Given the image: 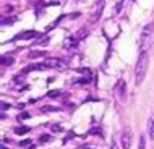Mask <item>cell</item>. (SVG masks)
I'll list each match as a JSON object with an SVG mask.
<instances>
[{"mask_svg":"<svg viewBox=\"0 0 154 149\" xmlns=\"http://www.w3.org/2000/svg\"><path fill=\"white\" fill-rule=\"evenodd\" d=\"M148 65H149L148 52H141L138 57V62H136V67H135V84L136 86H140L143 83L144 76H146V71H148Z\"/></svg>","mask_w":154,"mask_h":149,"instance_id":"obj_1","label":"cell"},{"mask_svg":"<svg viewBox=\"0 0 154 149\" xmlns=\"http://www.w3.org/2000/svg\"><path fill=\"white\" fill-rule=\"evenodd\" d=\"M152 34H154V23H148L146 26L143 28L140 36V52H148V49L151 47L152 42Z\"/></svg>","mask_w":154,"mask_h":149,"instance_id":"obj_2","label":"cell"},{"mask_svg":"<svg viewBox=\"0 0 154 149\" xmlns=\"http://www.w3.org/2000/svg\"><path fill=\"white\" fill-rule=\"evenodd\" d=\"M44 63L47 65L49 68H60V70H63V68H65V65H66V63H65V60L59 59V57H47Z\"/></svg>","mask_w":154,"mask_h":149,"instance_id":"obj_3","label":"cell"},{"mask_svg":"<svg viewBox=\"0 0 154 149\" xmlns=\"http://www.w3.org/2000/svg\"><path fill=\"white\" fill-rule=\"evenodd\" d=\"M131 141H133V136H131L130 128H125V131L122 133V138H120L122 149H130V147H131Z\"/></svg>","mask_w":154,"mask_h":149,"instance_id":"obj_4","label":"cell"},{"mask_svg":"<svg viewBox=\"0 0 154 149\" xmlns=\"http://www.w3.org/2000/svg\"><path fill=\"white\" fill-rule=\"evenodd\" d=\"M81 41V37L78 36V34H73V36H68L66 37V41H65V49H68V50H72V49H75L78 45V42Z\"/></svg>","mask_w":154,"mask_h":149,"instance_id":"obj_5","label":"cell"},{"mask_svg":"<svg viewBox=\"0 0 154 149\" xmlns=\"http://www.w3.org/2000/svg\"><path fill=\"white\" fill-rule=\"evenodd\" d=\"M34 37H37V32L34 29H29V31H23L20 32L18 36H15V41H26V39H34Z\"/></svg>","mask_w":154,"mask_h":149,"instance_id":"obj_6","label":"cell"},{"mask_svg":"<svg viewBox=\"0 0 154 149\" xmlns=\"http://www.w3.org/2000/svg\"><path fill=\"white\" fill-rule=\"evenodd\" d=\"M49 67L45 63H34V65H29V67H26L23 70V74L24 73H29V71H44V70H47Z\"/></svg>","mask_w":154,"mask_h":149,"instance_id":"obj_7","label":"cell"},{"mask_svg":"<svg viewBox=\"0 0 154 149\" xmlns=\"http://www.w3.org/2000/svg\"><path fill=\"white\" fill-rule=\"evenodd\" d=\"M125 91H127V84H125V81L120 80L119 84H117V97H119V101H123L125 99Z\"/></svg>","mask_w":154,"mask_h":149,"instance_id":"obj_8","label":"cell"},{"mask_svg":"<svg viewBox=\"0 0 154 149\" xmlns=\"http://www.w3.org/2000/svg\"><path fill=\"white\" fill-rule=\"evenodd\" d=\"M49 41H51V37H49V34L39 36V37H37V39L34 41V45H45V44H49Z\"/></svg>","mask_w":154,"mask_h":149,"instance_id":"obj_9","label":"cell"},{"mask_svg":"<svg viewBox=\"0 0 154 149\" xmlns=\"http://www.w3.org/2000/svg\"><path fill=\"white\" fill-rule=\"evenodd\" d=\"M13 131H15V135H20V136H21V135L29 133V128H28V126H16Z\"/></svg>","mask_w":154,"mask_h":149,"instance_id":"obj_10","label":"cell"},{"mask_svg":"<svg viewBox=\"0 0 154 149\" xmlns=\"http://www.w3.org/2000/svg\"><path fill=\"white\" fill-rule=\"evenodd\" d=\"M2 65H5V67H10V65H13V57L3 55V57H2Z\"/></svg>","mask_w":154,"mask_h":149,"instance_id":"obj_11","label":"cell"},{"mask_svg":"<svg viewBox=\"0 0 154 149\" xmlns=\"http://www.w3.org/2000/svg\"><path fill=\"white\" fill-rule=\"evenodd\" d=\"M59 96H62V93L59 89H52V91H49V93H47V97H51V99H55Z\"/></svg>","mask_w":154,"mask_h":149,"instance_id":"obj_12","label":"cell"},{"mask_svg":"<svg viewBox=\"0 0 154 149\" xmlns=\"http://www.w3.org/2000/svg\"><path fill=\"white\" fill-rule=\"evenodd\" d=\"M59 109L57 107H52V105H44V107H41V112H57Z\"/></svg>","mask_w":154,"mask_h":149,"instance_id":"obj_13","label":"cell"},{"mask_svg":"<svg viewBox=\"0 0 154 149\" xmlns=\"http://www.w3.org/2000/svg\"><path fill=\"white\" fill-rule=\"evenodd\" d=\"M148 131H149V136H151V139H154V118L149 122V128H148Z\"/></svg>","mask_w":154,"mask_h":149,"instance_id":"obj_14","label":"cell"},{"mask_svg":"<svg viewBox=\"0 0 154 149\" xmlns=\"http://www.w3.org/2000/svg\"><path fill=\"white\" fill-rule=\"evenodd\" d=\"M51 139H52V136H51V135H42V136L39 138V141H41V143H49Z\"/></svg>","mask_w":154,"mask_h":149,"instance_id":"obj_15","label":"cell"},{"mask_svg":"<svg viewBox=\"0 0 154 149\" xmlns=\"http://www.w3.org/2000/svg\"><path fill=\"white\" fill-rule=\"evenodd\" d=\"M42 55H44V52H31L28 57L29 59H37V57H42Z\"/></svg>","mask_w":154,"mask_h":149,"instance_id":"obj_16","label":"cell"},{"mask_svg":"<svg viewBox=\"0 0 154 149\" xmlns=\"http://www.w3.org/2000/svg\"><path fill=\"white\" fill-rule=\"evenodd\" d=\"M28 118H29V114H28V112H23V114L18 115V120H20V122H21V120H28Z\"/></svg>","mask_w":154,"mask_h":149,"instance_id":"obj_17","label":"cell"},{"mask_svg":"<svg viewBox=\"0 0 154 149\" xmlns=\"http://www.w3.org/2000/svg\"><path fill=\"white\" fill-rule=\"evenodd\" d=\"M122 5H123V0H119V2H117V7H115V15L120 13V10H122Z\"/></svg>","mask_w":154,"mask_h":149,"instance_id":"obj_18","label":"cell"},{"mask_svg":"<svg viewBox=\"0 0 154 149\" xmlns=\"http://www.w3.org/2000/svg\"><path fill=\"white\" fill-rule=\"evenodd\" d=\"M146 147V139H144V136H141L140 138V149H144Z\"/></svg>","mask_w":154,"mask_h":149,"instance_id":"obj_19","label":"cell"},{"mask_svg":"<svg viewBox=\"0 0 154 149\" xmlns=\"http://www.w3.org/2000/svg\"><path fill=\"white\" fill-rule=\"evenodd\" d=\"M11 104H8V102H2V112H5L7 109H10Z\"/></svg>","mask_w":154,"mask_h":149,"instance_id":"obj_20","label":"cell"},{"mask_svg":"<svg viewBox=\"0 0 154 149\" xmlns=\"http://www.w3.org/2000/svg\"><path fill=\"white\" fill-rule=\"evenodd\" d=\"M29 143H31L29 139H23V141L20 143V146H29Z\"/></svg>","mask_w":154,"mask_h":149,"instance_id":"obj_21","label":"cell"},{"mask_svg":"<svg viewBox=\"0 0 154 149\" xmlns=\"http://www.w3.org/2000/svg\"><path fill=\"white\" fill-rule=\"evenodd\" d=\"M52 128H54V131H55V133H59V131H62V126H59V125H54Z\"/></svg>","mask_w":154,"mask_h":149,"instance_id":"obj_22","label":"cell"},{"mask_svg":"<svg viewBox=\"0 0 154 149\" xmlns=\"http://www.w3.org/2000/svg\"><path fill=\"white\" fill-rule=\"evenodd\" d=\"M89 133H93V135H97V133H99V135H101V131H99L97 128H93V130H91Z\"/></svg>","mask_w":154,"mask_h":149,"instance_id":"obj_23","label":"cell"},{"mask_svg":"<svg viewBox=\"0 0 154 149\" xmlns=\"http://www.w3.org/2000/svg\"><path fill=\"white\" fill-rule=\"evenodd\" d=\"M110 149H119V147H117V144H115V143H112V147Z\"/></svg>","mask_w":154,"mask_h":149,"instance_id":"obj_24","label":"cell"},{"mask_svg":"<svg viewBox=\"0 0 154 149\" xmlns=\"http://www.w3.org/2000/svg\"><path fill=\"white\" fill-rule=\"evenodd\" d=\"M2 149H7V147H2Z\"/></svg>","mask_w":154,"mask_h":149,"instance_id":"obj_25","label":"cell"},{"mask_svg":"<svg viewBox=\"0 0 154 149\" xmlns=\"http://www.w3.org/2000/svg\"><path fill=\"white\" fill-rule=\"evenodd\" d=\"M85 149H88V147H85Z\"/></svg>","mask_w":154,"mask_h":149,"instance_id":"obj_26","label":"cell"}]
</instances>
